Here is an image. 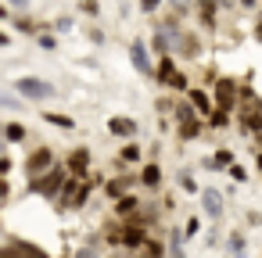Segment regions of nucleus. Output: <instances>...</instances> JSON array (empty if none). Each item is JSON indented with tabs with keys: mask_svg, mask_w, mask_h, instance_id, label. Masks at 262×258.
<instances>
[{
	"mask_svg": "<svg viewBox=\"0 0 262 258\" xmlns=\"http://www.w3.org/2000/svg\"><path fill=\"white\" fill-rule=\"evenodd\" d=\"M187 86H190V79H187V72H180V68H176V72L169 76V83H165V90H169L172 97H176V93H187Z\"/></svg>",
	"mask_w": 262,
	"mask_h": 258,
	"instance_id": "4be33fe9",
	"label": "nucleus"
},
{
	"mask_svg": "<svg viewBox=\"0 0 262 258\" xmlns=\"http://www.w3.org/2000/svg\"><path fill=\"white\" fill-rule=\"evenodd\" d=\"M198 233H201V219H198V215H190V219H187V226H183V237H198Z\"/></svg>",
	"mask_w": 262,
	"mask_h": 258,
	"instance_id": "c85d7f7f",
	"label": "nucleus"
},
{
	"mask_svg": "<svg viewBox=\"0 0 262 258\" xmlns=\"http://www.w3.org/2000/svg\"><path fill=\"white\" fill-rule=\"evenodd\" d=\"M43 122L54 126V129H76V119H69V115H61V111H47Z\"/></svg>",
	"mask_w": 262,
	"mask_h": 258,
	"instance_id": "5701e85b",
	"label": "nucleus"
},
{
	"mask_svg": "<svg viewBox=\"0 0 262 258\" xmlns=\"http://www.w3.org/2000/svg\"><path fill=\"white\" fill-rule=\"evenodd\" d=\"M140 8H144V11H147V15H155V11H158V8H162V0H144V4H140Z\"/></svg>",
	"mask_w": 262,
	"mask_h": 258,
	"instance_id": "f704fd0d",
	"label": "nucleus"
},
{
	"mask_svg": "<svg viewBox=\"0 0 262 258\" xmlns=\"http://www.w3.org/2000/svg\"><path fill=\"white\" fill-rule=\"evenodd\" d=\"M169 8H172V11H176V15H183V11H187V8H190V0H169Z\"/></svg>",
	"mask_w": 262,
	"mask_h": 258,
	"instance_id": "473e14b6",
	"label": "nucleus"
},
{
	"mask_svg": "<svg viewBox=\"0 0 262 258\" xmlns=\"http://www.w3.org/2000/svg\"><path fill=\"white\" fill-rule=\"evenodd\" d=\"M11 172V158L8 154H0V176H8Z\"/></svg>",
	"mask_w": 262,
	"mask_h": 258,
	"instance_id": "c9c22d12",
	"label": "nucleus"
},
{
	"mask_svg": "<svg viewBox=\"0 0 262 258\" xmlns=\"http://www.w3.org/2000/svg\"><path fill=\"white\" fill-rule=\"evenodd\" d=\"M61 169H65L72 179H86V172H90V147H76V151H69L65 161H61Z\"/></svg>",
	"mask_w": 262,
	"mask_h": 258,
	"instance_id": "39448f33",
	"label": "nucleus"
},
{
	"mask_svg": "<svg viewBox=\"0 0 262 258\" xmlns=\"http://www.w3.org/2000/svg\"><path fill=\"white\" fill-rule=\"evenodd\" d=\"M198 51H201L198 33H180L172 43V58H198Z\"/></svg>",
	"mask_w": 262,
	"mask_h": 258,
	"instance_id": "9b49d317",
	"label": "nucleus"
},
{
	"mask_svg": "<svg viewBox=\"0 0 262 258\" xmlns=\"http://www.w3.org/2000/svg\"><path fill=\"white\" fill-rule=\"evenodd\" d=\"M11 4H15L18 11H26V8H29V0H11Z\"/></svg>",
	"mask_w": 262,
	"mask_h": 258,
	"instance_id": "a19ab883",
	"label": "nucleus"
},
{
	"mask_svg": "<svg viewBox=\"0 0 262 258\" xmlns=\"http://www.w3.org/2000/svg\"><path fill=\"white\" fill-rule=\"evenodd\" d=\"M201 204H205V215H208L212 222L223 219V194H219V190L205 186V190H201Z\"/></svg>",
	"mask_w": 262,
	"mask_h": 258,
	"instance_id": "f8f14e48",
	"label": "nucleus"
},
{
	"mask_svg": "<svg viewBox=\"0 0 262 258\" xmlns=\"http://www.w3.org/2000/svg\"><path fill=\"white\" fill-rule=\"evenodd\" d=\"M79 11H83V15H97V0H83Z\"/></svg>",
	"mask_w": 262,
	"mask_h": 258,
	"instance_id": "72a5a7b5",
	"label": "nucleus"
},
{
	"mask_svg": "<svg viewBox=\"0 0 262 258\" xmlns=\"http://www.w3.org/2000/svg\"><path fill=\"white\" fill-rule=\"evenodd\" d=\"M241 8H244V11H255V8H258V0H241Z\"/></svg>",
	"mask_w": 262,
	"mask_h": 258,
	"instance_id": "4c0bfd02",
	"label": "nucleus"
},
{
	"mask_svg": "<svg viewBox=\"0 0 262 258\" xmlns=\"http://www.w3.org/2000/svg\"><path fill=\"white\" fill-rule=\"evenodd\" d=\"M15 90H18L22 101H33V104H40V101H54V97H58V86L47 83V79H36V76H22V79H15Z\"/></svg>",
	"mask_w": 262,
	"mask_h": 258,
	"instance_id": "f03ea898",
	"label": "nucleus"
},
{
	"mask_svg": "<svg viewBox=\"0 0 262 258\" xmlns=\"http://www.w3.org/2000/svg\"><path fill=\"white\" fill-rule=\"evenodd\" d=\"M112 258H115V254H112Z\"/></svg>",
	"mask_w": 262,
	"mask_h": 258,
	"instance_id": "37998d69",
	"label": "nucleus"
},
{
	"mask_svg": "<svg viewBox=\"0 0 262 258\" xmlns=\"http://www.w3.org/2000/svg\"><path fill=\"white\" fill-rule=\"evenodd\" d=\"M230 254H233V258H244V237H241V233L230 237Z\"/></svg>",
	"mask_w": 262,
	"mask_h": 258,
	"instance_id": "cd10ccee",
	"label": "nucleus"
},
{
	"mask_svg": "<svg viewBox=\"0 0 262 258\" xmlns=\"http://www.w3.org/2000/svg\"><path fill=\"white\" fill-rule=\"evenodd\" d=\"M169 258H187V251H183V233H180V229H169Z\"/></svg>",
	"mask_w": 262,
	"mask_h": 258,
	"instance_id": "393cba45",
	"label": "nucleus"
},
{
	"mask_svg": "<svg viewBox=\"0 0 262 258\" xmlns=\"http://www.w3.org/2000/svg\"><path fill=\"white\" fill-rule=\"evenodd\" d=\"M226 165H233V151H230V147H219L215 158L205 161V169H226Z\"/></svg>",
	"mask_w": 262,
	"mask_h": 258,
	"instance_id": "b1692460",
	"label": "nucleus"
},
{
	"mask_svg": "<svg viewBox=\"0 0 262 258\" xmlns=\"http://www.w3.org/2000/svg\"><path fill=\"white\" fill-rule=\"evenodd\" d=\"M194 4H198V18H201V26L215 29V15H219V8H215V0H194Z\"/></svg>",
	"mask_w": 262,
	"mask_h": 258,
	"instance_id": "aec40b11",
	"label": "nucleus"
},
{
	"mask_svg": "<svg viewBox=\"0 0 262 258\" xmlns=\"http://www.w3.org/2000/svg\"><path fill=\"white\" fill-rule=\"evenodd\" d=\"M79 258H97V254H94L90 247H83V251H79Z\"/></svg>",
	"mask_w": 262,
	"mask_h": 258,
	"instance_id": "79ce46f5",
	"label": "nucleus"
},
{
	"mask_svg": "<svg viewBox=\"0 0 262 258\" xmlns=\"http://www.w3.org/2000/svg\"><path fill=\"white\" fill-rule=\"evenodd\" d=\"M22 101H15V97H4V93H0V108H18Z\"/></svg>",
	"mask_w": 262,
	"mask_h": 258,
	"instance_id": "e433bc0d",
	"label": "nucleus"
},
{
	"mask_svg": "<svg viewBox=\"0 0 262 258\" xmlns=\"http://www.w3.org/2000/svg\"><path fill=\"white\" fill-rule=\"evenodd\" d=\"M205 133V122L201 119H187V122H176V136L180 140H198Z\"/></svg>",
	"mask_w": 262,
	"mask_h": 258,
	"instance_id": "6ab92c4d",
	"label": "nucleus"
},
{
	"mask_svg": "<svg viewBox=\"0 0 262 258\" xmlns=\"http://www.w3.org/2000/svg\"><path fill=\"white\" fill-rule=\"evenodd\" d=\"M137 183L147 186V190H158V186H162V169H158V161H144L140 172H137Z\"/></svg>",
	"mask_w": 262,
	"mask_h": 258,
	"instance_id": "4468645a",
	"label": "nucleus"
},
{
	"mask_svg": "<svg viewBox=\"0 0 262 258\" xmlns=\"http://www.w3.org/2000/svg\"><path fill=\"white\" fill-rule=\"evenodd\" d=\"M36 40H40V47H43V51H54V47H58V40H54L51 33H43V36H36Z\"/></svg>",
	"mask_w": 262,
	"mask_h": 258,
	"instance_id": "7c9ffc66",
	"label": "nucleus"
},
{
	"mask_svg": "<svg viewBox=\"0 0 262 258\" xmlns=\"http://www.w3.org/2000/svg\"><path fill=\"white\" fill-rule=\"evenodd\" d=\"M58 158H54V147H36V151H29V158H26V172H29V179L33 176H40V172H47L51 165H54Z\"/></svg>",
	"mask_w": 262,
	"mask_h": 258,
	"instance_id": "423d86ee",
	"label": "nucleus"
},
{
	"mask_svg": "<svg viewBox=\"0 0 262 258\" xmlns=\"http://www.w3.org/2000/svg\"><path fill=\"white\" fill-rule=\"evenodd\" d=\"M8 43H11V36H8L4 29H0V47H8Z\"/></svg>",
	"mask_w": 262,
	"mask_h": 258,
	"instance_id": "58836bf2",
	"label": "nucleus"
},
{
	"mask_svg": "<svg viewBox=\"0 0 262 258\" xmlns=\"http://www.w3.org/2000/svg\"><path fill=\"white\" fill-rule=\"evenodd\" d=\"M0 258H47L36 244H26V240H11L8 247H0Z\"/></svg>",
	"mask_w": 262,
	"mask_h": 258,
	"instance_id": "9d476101",
	"label": "nucleus"
},
{
	"mask_svg": "<svg viewBox=\"0 0 262 258\" xmlns=\"http://www.w3.org/2000/svg\"><path fill=\"white\" fill-rule=\"evenodd\" d=\"M108 129H112L115 136H122V140H133V136H137V122H133V119H122V115L108 119Z\"/></svg>",
	"mask_w": 262,
	"mask_h": 258,
	"instance_id": "dca6fc26",
	"label": "nucleus"
},
{
	"mask_svg": "<svg viewBox=\"0 0 262 258\" xmlns=\"http://www.w3.org/2000/svg\"><path fill=\"white\" fill-rule=\"evenodd\" d=\"M226 176H230L233 183H248V169H244V165H237V161H233V165H226Z\"/></svg>",
	"mask_w": 262,
	"mask_h": 258,
	"instance_id": "bb28decb",
	"label": "nucleus"
},
{
	"mask_svg": "<svg viewBox=\"0 0 262 258\" xmlns=\"http://www.w3.org/2000/svg\"><path fill=\"white\" fill-rule=\"evenodd\" d=\"M140 144L137 140H126L122 147H119V169H126V165H140Z\"/></svg>",
	"mask_w": 262,
	"mask_h": 258,
	"instance_id": "f3484780",
	"label": "nucleus"
},
{
	"mask_svg": "<svg viewBox=\"0 0 262 258\" xmlns=\"http://www.w3.org/2000/svg\"><path fill=\"white\" fill-rule=\"evenodd\" d=\"M172 72H176V58H172V54H162V58H158V65L151 68V76H155L162 86L169 83V76H172Z\"/></svg>",
	"mask_w": 262,
	"mask_h": 258,
	"instance_id": "a211bd4d",
	"label": "nucleus"
},
{
	"mask_svg": "<svg viewBox=\"0 0 262 258\" xmlns=\"http://www.w3.org/2000/svg\"><path fill=\"white\" fill-rule=\"evenodd\" d=\"M233 119H237V126H241V133L244 136H258V129H262V108H258V101H251V104H237L233 108Z\"/></svg>",
	"mask_w": 262,
	"mask_h": 258,
	"instance_id": "20e7f679",
	"label": "nucleus"
},
{
	"mask_svg": "<svg viewBox=\"0 0 262 258\" xmlns=\"http://www.w3.org/2000/svg\"><path fill=\"white\" fill-rule=\"evenodd\" d=\"M11 197V183H8V176H0V201H8Z\"/></svg>",
	"mask_w": 262,
	"mask_h": 258,
	"instance_id": "2f4dec72",
	"label": "nucleus"
},
{
	"mask_svg": "<svg viewBox=\"0 0 262 258\" xmlns=\"http://www.w3.org/2000/svg\"><path fill=\"white\" fill-rule=\"evenodd\" d=\"M180 186H183L187 194H198V179H194L190 172H183V176H180Z\"/></svg>",
	"mask_w": 262,
	"mask_h": 258,
	"instance_id": "c756f323",
	"label": "nucleus"
},
{
	"mask_svg": "<svg viewBox=\"0 0 262 258\" xmlns=\"http://www.w3.org/2000/svg\"><path fill=\"white\" fill-rule=\"evenodd\" d=\"M65 169H61V161H54L47 172H40V176H33L29 179V194H40V197H47V201H54L58 197V190H61V183H65Z\"/></svg>",
	"mask_w": 262,
	"mask_h": 258,
	"instance_id": "f257e3e1",
	"label": "nucleus"
},
{
	"mask_svg": "<svg viewBox=\"0 0 262 258\" xmlns=\"http://www.w3.org/2000/svg\"><path fill=\"white\" fill-rule=\"evenodd\" d=\"M129 61H133V68H137L140 76H151V68H155V61H151L144 40H133V43H129Z\"/></svg>",
	"mask_w": 262,
	"mask_h": 258,
	"instance_id": "1a4fd4ad",
	"label": "nucleus"
},
{
	"mask_svg": "<svg viewBox=\"0 0 262 258\" xmlns=\"http://www.w3.org/2000/svg\"><path fill=\"white\" fill-rule=\"evenodd\" d=\"M140 204H144V201H140L137 194H122V197H115V201H112V212H115V219L122 222V219H129Z\"/></svg>",
	"mask_w": 262,
	"mask_h": 258,
	"instance_id": "2eb2a0df",
	"label": "nucleus"
},
{
	"mask_svg": "<svg viewBox=\"0 0 262 258\" xmlns=\"http://www.w3.org/2000/svg\"><path fill=\"white\" fill-rule=\"evenodd\" d=\"M0 133H4V144H22V140L29 136L22 122H4V126H0Z\"/></svg>",
	"mask_w": 262,
	"mask_h": 258,
	"instance_id": "412c9836",
	"label": "nucleus"
},
{
	"mask_svg": "<svg viewBox=\"0 0 262 258\" xmlns=\"http://www.w3.org/2000/svg\"><path fill=\"white\" fill-rule=\"evenodd\" d=\"M201 122H205V133H226V129H230V122H233V115H230V111L212 108V111H208Z\"/></svg>",
	"mask_w": 262,
	"mask_h": 258,
	"instance_id": "ddd939ff",
	"label": "nucleus"
},
{
	"mask_svg": "<svg viewBox=\"0 0 262 258\" xmlns=\"http://www.w3.org/2000/svg\"><path fill=\"white\" fill-rule=\"evenodd\" d=\"M8 18H11V11H8L4 4H0V22H8Z\"/></svg>",
	"mask_w": 262,
	"mask_h": 258,
	"instance_id": "ea45409f",
	"label": "nucleus"
},
{
	"mask_svg": "<svg viewBox=\"0 0 262 258\" xmlns=\"http://www.w3.org/2000/svg\"><path fill=\"white\" fill-rule=\"evenodd\" d=\"M183 101L194 108V115H198V119H205V115L212 111V97H208V90H205V86H187Z\"/></svg>",
	"mask_w": 262,
	"mask_h": 258,
	"instance_id": "6e6552de",
	"label": "nucleus"
},
{
	"mask_svg": "<svg viewBox=\"0 0 262 258\" xmlns=\"http://www.w3.org/2000/svg\"><path fill=\"white\" fill-rule=\"evenodd\" d=\"M133 176H126V169H119V176H104V194H108V201H115V197H122V194H129L133 190Z\"/></svg>",
	"mask_w": 262,
	"mask_h": 258,
	"instance_id": "0eeeda50",
	"label": "nucleus"
},
{
	"mask_svg": "<svg viewBox=\"0 0 262 258\" xmlns=\"http://www.w3.org/2000/svg\"><path fill=\"white\" fill-rule=\"evenodd\" d=\"M208 97H212V108H219V111H230V115H233V108H237V79L219 76V79L212 83Z\"/></svg>",
	"mask_w": 262,
	"mask_h": 258,
	"instance_id": "7ed1b4c3",
	"label": "nucleus"
},
{
	"mask_svg": "<svg viewBox=\"0 0 262 258\" xmlns=\"http://www.w3.org/2000/svg\"><path fill=\"white\" fill-rule=\"evenodd\" d=\"M140 254H144V258H165V247H162L158 240H151V237H147V240L140 244Z\"/></svg>",
	"mask_w": 262,
	"mask_h": 258,
	"instance_id": "a878e982",
	"label": "nucleus"
}]
</instances>
